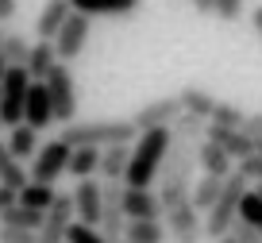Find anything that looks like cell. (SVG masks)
I'll list each match as a JSON object with an SVG mask.
<instances>
[{"instance_id": "277c9868", "label": "cell", "mask_w": 262, "mask_h": 243, "mask_svg": "<svg viewBox=\"0 0 262 243\" xmlns=\"http://www.w3.org/2000/svg\"><path fill=\"white\" fill-rule=\"evenodd\" d=\"M247 189H251V181H247L239 170L231 174L228 181H224L220 201L212 205V212H205V235H208V239H216V243H220L224 235H231V228L239 224V205H243Z\"/></svg>"}, {"instance_id": "bcb514c9", "label": "cell", "mask_w": 262, "mask_h": 243, "mask_svg": "<svg viewBox=\"0 0 262 243\" xmlns=\"http://www.w3.org/2000/svg\"><path fill=\"white\" fill-rule=\"evenodd\" d=\"M258 193H262V181H258Z\"/></svg>"}, {"instance_id": "f6af8a7d", "label": "cell", "mask_w": 262, "mask_h": 243, "mask_svg": "<svg viewBox=\"0 0 262 243\" xmlns=\"http://www.w3.org/2000/svg\"><path fill=\"white\" fill-rule=\"evenodd\" d=\"M0 131H4V120H0Z\"/></svg>"}, {"instance_id": "4fadbf2b", "label": "cell", "mask_w": 262, "mask_h": 243, "mask_svg": "<svg viewBox=\"0 0 262 243\" xmlns=\"http://www.w3.org/2000/svg\"><path fill=\"white\" fill-rule=\"evenodd\" d=\"M205 139H208V143H216L231 162H247L254 154V139L247 135L243 128H216V124H208Z\"/></svg>"}, {"instance_id": "d590c367", "label": "cell", "mask_w": 262, "mask_h": 243, "mask_svg": "<svg viewBox=\"0 0 262 243\" xmlns=\"http://www.w3.org/2000/svg\"><path fill=\"white\" fill-rule=\"evenodd\" d=\"M0 243H39V235L19 232V228H0Z\"/></svg>"}, {"instance_id": "b9f144b4", "label": "cell", "mask_w": 262, "mask_h": 243, "mask_svg": "<svg viewBox=\"0 0 262 243\" xmlns=\"http://www.w3.org/2000/svg\"><path fill=\"white\" fill-rule=\"evenodd\" d=\"M8 70H12V66H8V58H4V50H0V81L8 77Z\"/></svg>"}, {"instance_id": "4316f807", "label": "cell", "mask_w": 262, "mask_h": 243, "mask_svg": "<svg viewBox=\"0 0 262 243\" xmlns=\"http://www.w3.org/2000/svg\"><path fill=\"white\" fill-rule=\"evenodd\" d=\"M127 243H166V224L162 220H127Z\"/></svg>"}, {"instance_id": "cb8c5ba5", "label": "cell", "mask_w": 262, "mask_h": 243, "mask_svg": "<svg viewBox=\"0 0 262 243\" xmlns=\"http://www.w3.org/2000/svg\"><path fill=\"white\" fill-rule=\"evenodd\" d=\"M0 186H8V189H27L31 186V174L19 166L16 158H12V151H8V143H0Z\"/></svg>"}, {"instance_id": "44dd1931", "label": "cell", "mask_w": 262, "mask_h": 243, "mask_svg": "<svg viewBox=\"0 0 262 243\" xmlns=\"http://www.w3.org/2000/svg\"><path fill=\"white\" fill-rule=\"evenodd\" d=\"M196 166H201L205 174H212V178H231V174H235L231 170V158L216 143H208V139L196 147Z\"/></svg>"}, {"instance_id": "484cf974", "label": "cell", "mask_w": 262, "mask_h": 243, "mask_svg": "<svg viewBox=\"0 0 262 243\" xmlns=\"http://www.w3.org/2000/svg\"><path fill=\"white\" fill-rule=\"evenodd\" d=\"M100 174V151L97 147H77L70 154V178L85 181V178H97Z\"/></svg>"}, {"instance_id": "9c48e42d", "label": "cell", "mask_w": 262, "mask_h": 243, "mask_svg": "<svg viewBox=\"0 0 262 243\" xmlns=\"http://www.w3.org/2000/svg\"><path fill=\"white\" fill-rule=\"evenodd\" d=\"M166 232L173 243H201L205 239V220L196 212L193 201H181L173 209H166Z\"/></svg>"}, {"instance_id": "603a6c76", "label": "cell", "mask_w": 262, "mask_h": 243, "mask_svg": "<svg viewBox=\"0 0 262 243\" xmlns=\"http://www.w3.org/2000/svg\"><path fill=\"white\" fill-rule=\"evenodd\" d=\"M42 220L47 216L27 209V205H12L8 212H0V228H19V232H35V235L42 232Z\"/></svg>"}, {"instance_id": "e575fe53", "label": "cell", "mask_w": 262, "mask_h": 243, "mask_svg": "<svg viewBox=\"0 0 262 243\" xmlns=\"http://www.w3.org/2000/svg\"><path fill=\"white\" fill-rule=\"evenodd\" d=\"M216 16L228 19V24L239 19V16H243V0H216Z\"/></svg>"}, {"instance_id": "5bb4252c", "label": "cell", "mask_w": 262, "mask_h": 243, "mask_svg": "<svg viewBox=\"0 0 262 243\" xmlns=\"http://www.w3.org/2000/svg\"><path fill=\"white\" fill-rule=\"evenodd\" d=\"M70 16H74V4H70V0H47V4L39 8V16H35V31H39V39L54 43Z\"/></svg>"}, {"instance_id": "e0dca14e", "label": "cell", "mask_w": 262, "mask_h": 243, "mask_svg": "<svg viewBox=\"0 0 262 243\" xmlns=\"http://www.w3.org/2000/svg\"><path fill=\"white\" fill-rule=\"evenodd\" d=\"M131 147H135V143H116V147H104V151H100V174H97V178H104V181H123V178H127Z\"/></svg>"}, {"instance_id": "8992f818", "label": "cell", "mask_w": 262, "mask_h": 243, "mask_svg": "<svg viewBox=\"0 0 262 243\" xmlns=\"http://www.w3.org/2000/svg\"><path fill=\"white\" fill-rule=\"evenodd\" d=\"M47 93H50V105H54V120L62 124H74L77 120V85H74V70L70 66H58L47 81Z\"/></svg>"}, {"instance_id": "3957f363", "label": "cell", "mask_w": 262, "mask_h": 243, "mask_svg": "<svg viewBox=\"0 0 262 243\" xmlns=\"http://www.w3.org/2000/svg\"><path fill=\"white\" fill-rule=\"evenodd\" d=\"M62 139L66 147H97V151H104V147H116V143H135L139 139V131L131 128V120H74L62 128Z\"/></svg>"}, {"instance_id": "836d02e7", "label": "cell", "mask_w": 262, "mask_h": 243, "mask_svg": "<svg viewBox=\"0 0 262 243\" xmlns=\"http://www.w3.org/2000/svg\"><path fill=\"white\" fill-rule=\"evenodd\" d=\"M235 170L243 174L247 181H262V154H251V158H247V162H239Z\"/></svg>"}, {"instance_id": "2e32d148", "label": "cell", "mask_w": 262, "mask_h": 243, "mask_svg": "<svg viewBox=\"0 0 262 243\" xmlns=\"http://www.w3.org/2000/svg\"><path fill=\"white\" fill-rule=\"evenodd\" d=\"M123 212H127V220H162L166 216L158 193H150V189H127L123 193Z\"/></svg>"}, {"instance_id": "ffe728a7", "label": "cell", "mask_w": 262, "mask_h": 243, "mask_svg": "<svg viewBox=\"0 0 262 243\" xmlns=\"http://www.w3.org/2000/svg\"><path fill=\"white\" fill-rule=\"evenodd\" d=\"M178 100H181V112H189V116H196V120H212V112H216V105L220 100L212 97L208 89H201V85H185V89L178 93Z\"/></svg>"}, {"instance_id": "9a60e30c", "label": "cell", "mask_w": 262, "mask_h": 243, "mask_svg": "<svg viewBox=\"0 0 262 243\" xmlns=\"http://www.w3.org/2000/svg\"><path fill=\"white\" fill-rule=\"evenodd\" d=\"M24 124H27V128H35V131H42V128H50V124H54V105H50V93H47V85H42V81H35L31 93H27Z\"/></svg>"}, {"instance_id": "ab89813d", "label": "cell", "mask_w": 262, "mask_h": 243, "mask_svg": "<svg viewBox=\"0 0 262 243\" xmlns=\"http://www.w3.org/2000/svg\"><path fill=\"white\" fill-rule=\"evenodd\" d=\"M16 16V0H0V19H12Z\"/></svg>"}, {"instance_id": "f35d334b", "label": "cell", "mask_w": 262, "mask_h": 243, "mask_svg": "<svg viewBox=\"0 0 262 243\" xmlns=\"http://www.w3.org/2000/svg\"><path fill=\"white\" fill-rule=\"evenodd\" d=\"M193 8L201 16H216V0H193Z\"/></svg>"}, {"instance_id": "1f68e13d", "label": "cell", "mask_w": 262, "mask_h": 243, "mask_svg": "<svg viewBox=\"0 0 262 243\" xmlns=\"http://www.w3.org/2000/svg\"><path fill=\"white\" fill-rule=\"evenodd\" d=\"M208 124H216V128H243V124H247V112H243L239 105H228V100H220Z\"/></svg>"}, {"instance_id": "681fc988", "label": "cell", "mask_w": 262, "mask_h": 243, "mask_svg": "<svg viewBox=\"0 0 262 243\" xmlns=\"http://www.w3.org/2000/svg\"><path fill=\"white\" fill-rule=\"evenodd\" d=\"M123 243H127V239H123Z\"/></svg>"}, {"instance_id": "8fae6325", "label": "cell", "mask_w": 262, "mask_h": 243, "mask_svg": "<svg viewBox=\"0 0 262 243\" xmlns=\"http://www.w3.org/2000/svg\"><path fill=\"white\" fill-rule=\"evenodd\" d=\"M74 212L81 224L100 228V216H104V181L97 178H85L74 186Z\"/></svg>"}, {"instance_id": "83f0119b", "label": "cell", "mask_w": 262, "mask_h": 243, "mask_svg": "<svg viewBox=\"0 0 262 243\" xmlns=\"http://www.w3.org/2000/svg\"><path fill=\"white\" fill-rule=\"evenodd\" d=\"M54 201H58L54 186H42V181H31L27 189H19V205H27V209L42 212V216L50 212V205H54Z\"/></svg>"}, {"instance_id": "ac0fdd59", "label": "cell", "mask_w": 262, "mask_h": 243, "mask_svg": "<svg viewBox=\"0 0 262 243\" xmlns=\"http://www.w3.org/2000/svg\"><path fill=\"white\" fill-rule=\"evenodd\" d=\"M70 4H74V12L97 19V16H131V12H139L143 0H70Z\"/></svg>"}, {"instance_id": "7a4b0ae2", "label": "cell", "mask_w": 262, "mask_h": 243, "mask_svg": "<svg viewBox=\"0 0 262 243\" xmlns=\"http://www.w3.org/2000/svg\"><path fill=\"white\" fill-rule=\"evenodd\" d=\"M170 128H158V131H143L139 139H135V147H131V162H127V178H123V186L127 189H150V181L162 174V162L166 154H170Z\"/></svg>"}, {"instance_id": "d6986e66", "label": "cell", "mask_w": 262, "mask_h": 243, "mask_svg": "<svg viewBox=\"0 0 262 243\" xmlns=\"http://www.w3.org/2000/svg\"><path fill=\"white\" fill-rule=\"evenodd\" d=\"M58 66H62V62H58L54 43H42V39H39V43H31V58H27V66H24L31 81H47L50 73L58 70Z\"/></svg>"}, {"instance_id": "7402d4cb", "label": "cell", "mask_w": 262, "mask_h": 243, "mask_svg": "<svg viewBox=\"0 0 262 243\" xmlns=\"http://www.w3.org/2000/svg\"><path fill=\"white\" fill-rule=\"evenodd\" d=\"M224 181L228 178H212V174H201V178H196L193 197H189V201L196 205V212H212V205L220 201V193H224Z\"/></svg>"}, {"instance_id": "d6a6232c", "label": "cell", "mask_w": 262, "mask_h": 243, "mask_svg": "<svg viewBox=\"0 0 262 243\" xmlns=\"http://www.w3.org/2000/svg\"><path fill=\"white\" fill-rule=\"evenodd\" d=\"M66 243H104V235H100V228H89L81 220H74L70 232H66Z\"/></svg>"}, {"instance_id": "30bf717a", "label": "cell", "mask_w": 262, "mask_h": 243, "mask_svg": "<svg viewBox=\"0 0 262 243\" xmlns=\"http://www.w3.org/2000/svg\"><path fill=\"white\" fill-rule=\"evenodd\" d=\"M89 31H93V19H89V16H81V12H74V16L66 19V27L58 31V39H54L58 62H62V66L74 62V58L85 50V43H89Z\"/></svg>"}, {"instance_id": "ee69618b", "label": "cell", "mask_w": 262, "mask_h": 243, "mask_svg": "<svg viewBox=\"0 0 262 243\" xmlns=\"http://www.w3.org/2000/svg\"><path fill=\"white\" fill-rule=\"evenodd\" d=\"M220 243H235V239H231V235H224V239H220Z\"/></svg>"}, {"instance_id": "7dc6e473", "label": "cell", "mask_w": 262, "mask_h": 243, "mask_svg": "<svg viewBox=\"0 0 262 243\" xmlns=\"http://www.w3.org/2000/svg\"><path fill=\"white\" fill-rule=\"evenodd\" d=\"M0 97H4V89H0Z\"/></svg>"}, {"instance_id": "ba28073f", "label": "cell", "mask_w": 262, "mask_h": 243, "mask_svg": "<svg viewBox=\"0 0 262 243\" xmlns=\"http://www.w3.org/2000/svg\"><path fill=\"white\" fill-rule=\"evenodd\" d=\"M181 120V100L178 93L173 97H158V100H147L139 112H131V128L139 131H158V128H173Z\"/></svg>"}, {"instance_id": "52a82bcc", "label": "cell", "mask_w": 262, "mask_h": 243, "mask_svg": "<svg viewBox=\"0 0 262 243\" xmlns=\"http://www.w3.org/2000/svg\"><path fill=\"white\" fill-rule=\"evenodd\" d=\"M70 154L74 147H66L62 139H50V143L39 147V154L31 158V181H42V186H54L62 174H70Z\"/></svg>"}, {"instance_id": "c3c4849f", "label": "cell", "mask_w": 262, "mask_h": 243, "mask_svg": "<svg viewBox=\"0 0 262 243\" xmlns=\"http://www.w3.org/2000/svg\"><path fill=\"white\" fill-rule=\"evenodd\" d=\"M0 39H4V31H0Z\"/></svg>"}, {"instance_id": "60d3db41", "label": "cell", "mask_w": 262, "mask_h": 243, "mask_svg": "<svg viewBox=\"0 0 262 243\" xmlns=\"http://www.w3.org/2000/svg\"><path fill=\"white\" fill-rule=\"evenodd\" d=\"M251 24H254V31L262 35V8H254V12H251Z\"/></svg>"}, {"instance_id": "5b68a950", "label": "cell", "mask_w": 262, "mask_h": 243, "mask_svg": "<svg viewBox=\"0 0 262 243\" xmlns=\"http://www.w3.org/2000/svg\"><path fill=\"white\" fill-rule=\"evenodd\" d=\"M35 81L27 77L24 66H12L8 77L0 81V89H4V97H0V120H4V128H19L24 124V108H27V93H31Z\"/></svg>"}, {"instance_id": "7c38bea8", "label": "cell", "mask_w": 262, "mask_h": 243, "mask_svg": "<svg viewBox=\"0 0 262 243\" xmlns=\"http://www.w3.org/2000/svg\"><path fill=\"white\" fill-rule=\"evenodd\" d=\"M74 193H58V201L50 205L47 220H42V232H39V243H66V232L74 224Z\"/></svg>"}, {"instance_id": "7bdbcfd3", "label": "cell", "mask_w": 262, "mask_h": 243, "mask_svg": "<svg viewBox=\"0 0 262 243\" xmlns=\"http://www.w3.org/2000/svg\"><path fill=\"white\" fill-rule=\"evenodd\" d=\"M254 154H262V139H258V143H254Z\"/></svg>"}, {"instance_id": "4dcf8cb0", "label": "cell", "mask_w": 262, "mask_h": 243, "mask_svg": "<svg viewBox=\"0 0 262 243\" xmlns=\"http://www.w3.org/2000/svg\"><path fill=\"white\" fill-rule=\"evenodd\" d=\"M173 135L178 139H193V143H205V131H208V124L205 120H196V116H189V112H181V120L173 124Z\"/></svg>"}, {"instance_id": "d4e9b609", "label": "cell", "mask_w": 262, "mask_h": 243, "mask_svg": "<svg viewBox=\"0 0 262 243\" xmlns=\"http://www.w3.org/2000/svg\"><path fill=\"white\" fill-rule=\"evenodd\" d=\"M8 151H12V158H16V162L35 158V154H39V131L27 128V124L12 128V131H8Z\"/></svg>"}, {"instance_id": "74e56055", "label": "cell", "mask_w": 262, "mask_h": 243, "mask_svg": "<svg viewBox=\"0 0 262 243\" xmlns=\"http://www.w3.org/2000/svg\"><path fill=\"white\" fill-rule=\"evenodd\" d=\"M12 205H19V193H16V189H8V186H0V212H8Z\"/></svg>"}, {"instance_id": "6da1fadb", "label": "cell", "mask_w": 262, "mask_h": 243, "mask_svg": "<svg viewBox=\"0 0 262 243\" xmlns=\"http://www.w3.org/2000/svg\"><path fill=\"white\" fill-rule=\"evenodd\" d=\"M170 135H173V131H170ZM196 147H201V143L173 135L170 154H166V162H162V174H158V181H162V189H158V201H162V209H173V205H181V201H189V197H193Z\"/></svg>"}, {"instance_id": "f546056e", "label": "cell", "mask_w": 262, "mask_h": 243, "mask_svg": "<svg viewBox=\"0 0 262 243\" xmlns=\"http://www.w3.org/2000/svg\"><path fill=\"white\" fill-rule=\"evenodd\" d=\"M239 224L258 228V232H262V193H258V189H247L243 205H239Z\"/></svg>"}, {"instance_id": "8d00e7d4", "label": "cell", "mask_w": 262, "mask_h": 243, "mask_svg": "<svg viewBox=\"0 0 262 243\" xmlns=\"http://www.w3.org/2000/svg\"><path fill=\"white\" fill-rule=\"evenodd\" d=\"M243 131L254 139V143H258V139H262V112H247V124H243Z\"/></svg>"}, {"instance_id": "f1b7e54d", "label": "cell", "mask_w": 262, "mask_h": 243, "mask_svg": "<svg viewBox=\"0 0 262 243\" xmlns=\"http://www.w3.org/2000/svg\"><path fill=\"white\" fill-rule=\"evenodd\" d=\"M0 50H4V58H8V66H27V58H31V43H27V35L12 31L0 39Z\"/></svg>"}]
</instances>
